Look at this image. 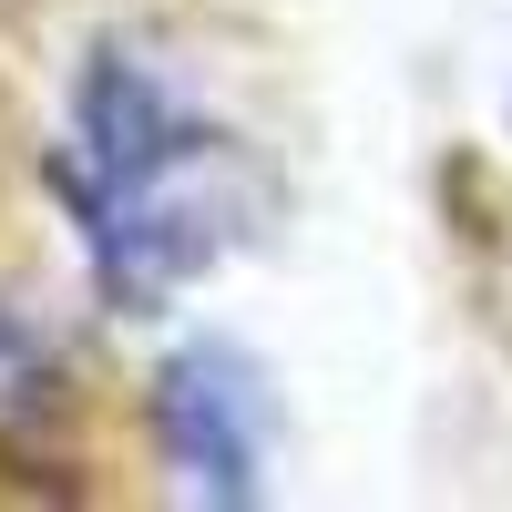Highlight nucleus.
I'll return each instance as SVG.
<instances>
[{
    "label": "nucleus",
    "mask_w": 512,
    "mask_h": 512,
    "mask_svg": "<svg viewBox=\"0 0 512 512\" xmlns=\"http://www.w3.org/2000/svg\"><path fill=\"white\" fill-rule=\"evenodd\" d=\"M267 379L246 349L195 338L154 369V441L185 502H256L267 492Z\"/></svg>",
    "instance_id": "obj_1"
},
{
    "label": "nucleus",
    "mask_w": 512,
    "mask_h": 512,
    "mask_svg": "<svg viewBox=\"0 0 512 512\" xmlns=\"http://www.w3.org/2000/svg\"><path fill=\"white\" fill-rule=\"evenodd\" d=\"M62 400V369H52V349L0 308V431H21V420H41Z\"/></svg>",
    "instance_id": "obj_2"
}]
</instances>
